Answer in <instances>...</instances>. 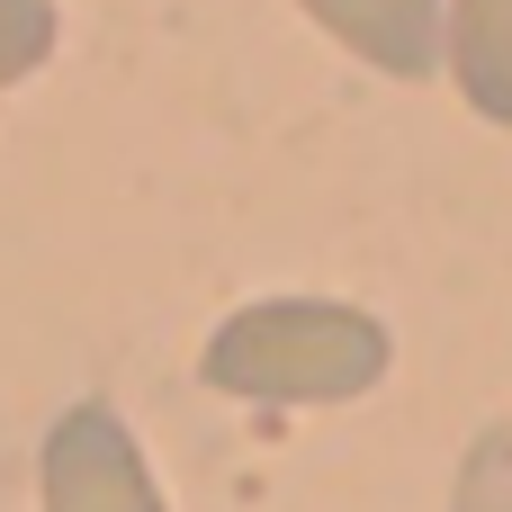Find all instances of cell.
<instances>
[{
	"instance_id": "cell-3",
	"label": "cell",
	"mask_w": 512,
	"mask_h": 512,
	"mask_svg": "<svg viewBox=\"0 0 512 512\" xmlns=\"http://www.w3.org/2000/svg\"><path fill=\"white\" fill-rule=\"evenodd\" d=\"M297 9L387 81H432L441 72V0H297Z\"/></svg>"
},
{
	"instance_id": "cell-1",
	"label": "cell",
	"mask_w": 512,
	"mask_h": 512,
	"mask_svg": "<svg viewBox=\"0 0 512 512\" xmlns=\"http://www.w3.org/2000/svg\"><path fill=\"white\" fill-rule=\"evenodd\" d=\"M387 369H396L387 324L342 297H252L198 351V378L243 405H351Z\"/></svg>"
},
{
	"instance_id": "cell-6",
	"label": "cell",
	"mask_w": 512,
	"mask_h": 512,
	"mask_svg": "<svg viewBox=\"0 0 512 512\" xmlns=\"http://www.w3.org/2000/svg\"><path fill=\"white\" fill-rule=\"evenodd\" d=\"M54 54V0H0V90Z\"/></svg>"
},
{
	"instance_id": "cell-2",
	"label": "cell",
	"mask_w": 512,
	"mask_h": 512,
	"mask_svg": "<svg viewBox=\"0 0 512 512\" xmlns=\"http://www.w3.org/2000/svg\"><path fill=\"white\" fill-rule=\"evenodd\" d=\"M36 486H45V512H171L144 450H135V432L108 405H63L54 414Z\"/></svg>"
},
{
	"instance_id": "cell-5",
	"label": "cell",
	"mask_w": 512,
	"mask_h": 512,
	"mask_svg": "<svg viewBox=\"0 0 512 512\" xmlns=\"http://www.w3.org/2000/svg\"><path fill=\"white\" fill-rule=\"evenodd\" d=\"M450 512H512V423H486L477 432V450L459 459Z\"/></svg>"
},
{
	"instance_id": "cell-4",
	"label": "cell",
	"mask_w": 512,
	"mask_h": 512,
	"mask_svg": "<svg viewBox=\"0 0 512 512\" xmlns=\"http://www.w3.org/2000/svg\"><path fill=\"white\" fill-rule=\"evenodd\" d=\"M441 72L486 126H512V0H441Z\"/></svg>"
}]
</instances>
